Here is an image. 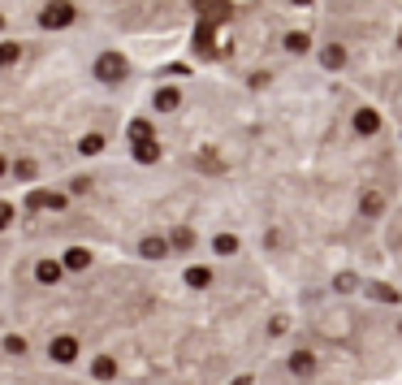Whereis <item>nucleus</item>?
<instances>
[{"label":"nucleus","mask_w":402,"mask_h":385,"mask_svg":"<svg viewBox=\"0 0 402 385\" xmlns=\"http://www.w3.org/2000/svg\"><path fill=\"white\" fill-rule=\"evenodd\" d=\"M74 22V5H70V0H52V5L39 14V26L43 31H61V26H70Z\"/></svg>","instance_id":"nucleus-1"},{"label":"nucleus","mask_w":402,"mask_h":385,"mask_svg":"<svg viewBox=\"0 0 402 385\" xmlns=\"http://www.w3.org/2000/svg\"><path fill=\"white\" fill-rule=\"evenodd\" d=\"M95 78L100 83H122L126 78V57L122 52H104V57L95 61Z\"/></svg>","instance_id":"nucleus-2"},{"label":"nucleus","mask_w":402,"mask_h":385,"mask_svg":"<svg viewBox=\"0 0 402 385\" xmlns=\"http://www.w3.org/2000/svg\"><path fill=\"white\" fill-rule=\"evenodd\" d=\"M48 355H52L56 364H74V359H78V338H70V334H61V338H52V347H48Z\"/></svg>","instance_id":"nucleus-3"},{"label":"nucleus","mask_w":402,"mask_h":385,"mask_svg":"<svg viewBox=\"0 0 402 385\" xmlns=\"http://www.w3.org/2000/svg\"><path fill=\"white\" fill-rule=\"evenodd\" d=\"M381 130V113H376V108H359V113H355V135H376Z\"/></svg>","instance_id":"nucleus-4"},{"label":"nucleus","mask_w":402,"mask_h":385,"mask_svg":"<svg viewBox=\"0 0 402 385\" xmlns=\"http://www.w3.org/2000/svg\"><path fill=\"white\" fill-rule=\"evenodd\" d=\"M178 104H182V91L178 87H160L156 91V113H174Z\"/></svg>","instance_id":"nucleus-5"},{"label":"nucleus","mask_w":402,"mask_h":385,"mask_svg":"<svg viewBox=\"0 0 402 385\" xmlns=\"http://www.w3.org/2000/svg\"><path fill=\"white\" fill-rule=\"evenodd\" d=\"M290 372H295V376H312V372H316V355H312V351H295V355H290Z\"/></svg>","instance_id":"nucleus-6"},{"label":"nucleus","mask_w":402,"mask_h":385,"mask_svg":"<svg viewBox=\"0 0 402 385\" xmlns=\"http://www.w3.org/2000/svg\"><path fill=\"white\" fill-rule=\"evenodd\" d=\"M320 65H324V70H342V65H347V52H342L337 43H329V48L320 52Z\"/></svg>","instance_id":"nucleus-7"},{"label":"nucleus","mask_w":402,"mask_h":385,"mask_svg":"<svg viewBox=\"0 0 402 385\" xmlns=\"http://www.w3.org/2000/svg\"><path fill=\"white\" fill-rule=\"evenodd\" d=\"M186 286H195V290H203V286H212V268H203V264H195V268H186Z\"/></svg>","instance_id":"nucleus-8"},{"label":"nucleus","mask_w":402,"mask_h":385,"mask_svg":"<svg viewBox=\"0 0 402 385\" xmlns=\"http://www.w3.org/2000/svg\"><path fill=\"white\" fill-rule=\"evenodd\" d=\"M134 160H143V164H156V160H160V143H156V139H147V143H134Z\"/></svg>","instance_id":"nucleus-9"},{"label":"nucleus","mask_w":402,"mask_h":385,"mask_svg":"<svg viewBox=\"0 0 402 385\" xmlns=\"http://www.w3.org/2000/svg\"><path fill=\"white\" fill-rule=\"evenodd\" d=\"M164 251H169L164 238H143V243H139V255H147V260H160Z\"/></svg>","instance_id":"nucleus-10"},{"label":"nucleus","mask_w":402,"mask_h":385,"mask_svg":"<svg viewBox=\"0 0 402 385\" xmlns=\"http://www.w3.org/2000/svg\"><path fill=\"white\" fill-rule=\"evenodd\" d=\"M35 278H39V282H43V286H52V282H56V278H61V264H52V260H43V264H39V268H35Z\"/></svg>","instance_id":"nucleus-11"},{"label":"nucleus","mask_w":402,"mask_h":385,"mask_svg":"<svg viewBox=\"0 0 402 385\" xmlns=\"http://www.w3.org/2000/svg\"><path fill=\"white\" fill-rule=\"evenodd\" d=\"M312 48V39L303 35V31H295V35H285V52H295V57H299V52H307Z\"/></svg>","instance_id":"nucleus-12"},{"label":"nucleus","mask_w":402,"mask_h":385,"mask_svg":"<svg viewBox=\"0 0 402 385\" xmlns=\"http://www.w3.org/2000/svg\"><path fill=\"white\" fill-rule=\"evenodd\" d=\"M212 251H216V255H234V251H238V238H234V234H216Z\"/></svg>","instance_id":"nucleus-13"},{"label":"nucleus","mask_w":402,"mask_h":385,"mask_svg":"<svg viewBox=\"0 0 402 385\" xmlns=\"http://www.w3.org/2000/svg\"><path fill=\"white\" fill-rule=\"evenodd\" d=\"M87 264H91V251H83V247L65 251V268H87Z\"/></svg>","instance_id":"nucleus-14"},{"label":"nucleus","mask_w":402,"mask_h":385,"mask_svg":"<svg viewBox=\"0 0 402 385\" xmlns=\"http://www.w3.org/2000/svg\"><path fill=\"white\" fill-rule=\"evenodd\" d=\"M78 152H83V156H95V152H104V135H87V139L78 143Z\"/></svg>","instance_id":"nucleus-15"},{"label":"nucleus","mask_w":402,"mask_h":385,"mask_svg":"<svg viewBox=\"0 0 402 385\" xmlns=\"http://www.w3.org/2000/svg\"><path fill=\"white\" fill-rule=\"evenodd\" d=\"M359 208H364V212H368V216H376V212H381V208H385V199H381V195H376V191H368V195H364V199H359Z\"/></svg>","instance_id":"nucleus-16"},{"label":"nucleus","mask_w":402,"mask_h":385,"mask_svg":"<svg viewBox=\"0 0 402 385\" xmlns=\"http://www.w3.org/2000/svg\"><path fill=\"white\" fill-rule=\"evenodd\" d=\"M18 57H22V48H18V43H0V65H14Z\"/></svg>","instance_id":"nucleus-17"},{"label":"nucleus","mask_w":402,"mask_h":385,"mask_svg":"<svg viewBox=\"0 0 402 385\" xmlns=\"http://www.w3.org/2000/svg\"><path fill=\"white\" fill-rule=\"evenodd\" d=\"M130 139H134V143H147V139H152V122H134V126H130Z\"/></svg>","instance_id":"nucleus-18"},{"label":"nucleus","mask_w":402,"mask_h":385,"mask_svg":"<svg viewBox=\"0 0 402 385\" xmlns=\"http://www.w3.org/2000/svg\"><path fill=\"white\" fill-rule=\"evenodd\" d=\"M174 247H178V251H191V247H195V234H191V230H178V234H174Z\"/></svg>","instance_id":"nucleus-19"},{"label":"nucleus","mask_w":402,"mask_h":385,"mask_svg":"<svg viewBox=\"0 0 402 385\" xmlns=\"http://www.w3.org/2000/svg\"><path fill=\"white\" fill-rule=\"evenodd\" d=\"M112 372H117V364H112V359H100V364H95V376H100V381H108Z\"/></svg>","instance_id":"nucleus-20"},{"label":"nucleus","mask_w":402,"mask_h":385,"mask_svg":"<svg viewBox=\"0 0 402 385\" xmlns=\"http://www.w3.org/2000/svg\"><path fill=\"white\" fill-rule=\"evenodd\" d=\"M5 351H9V355H22V351H26V342H22V338H5Z\"/></svg>","instance_id":"nucleus-21"},{"label":"nucleus","mask_w":402,"mask_h":385,"mask_svg":"<svg viewBox=\"0 0 402 385\" xmlns=\"http://www.w3.org/2000/svg\"><path fill=\"white\" fill-rule=\"evenodd\" d=\"M9 221H14V208H9V204H0V230H5Z\"/></svg>","instance_id":"nucleus-22"},{"label":"nucleus","mask_w":402,"mask_h":385,"mask_svg":"<svg viewBox=\"0 0 402 385\" xmlns=\"http://www.w3.org/2000/svg\"><path fill=\"white\" fill-rule=\"evenodd\" d=\"M5 169H9V164H5V156H0V178H5Z\"/></svg>","instance_id":"nucleus-23"},{"label":"nucleus","mask_w":402,"mask_h":385,"mask_svg":"<svg viewBox=\"0 0 402 385\" xmlns=\"http://www.w3.org/2000/svg\"><path fill=\"white\" fill-rule=\"evenodd\" d=\"M295 5H312V0H295Z\"/></svg>","instance_id":"nucleus-24"}]
</instances>
